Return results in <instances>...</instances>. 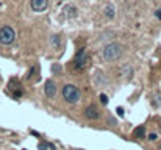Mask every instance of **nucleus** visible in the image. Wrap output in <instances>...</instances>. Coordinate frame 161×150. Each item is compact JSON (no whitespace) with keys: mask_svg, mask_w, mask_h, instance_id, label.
<instances>
[{"mask_svg":"<svg viewBox=\"0 0 161 150\" xmlns=\"http://www.w3.org/2000/svg\"><path fill=\"white\" fill-rule=\"evenodd\" d=\"M157 17H160V19H161V11H157Z\"/></svg>","mask_w":161,"mask_h":150,"instance_id":"14","label":"nucleus"},{"mask_svg":"<svg viewBox=\"0 0 161 150\" xmlns=\"http://www.w3.org/2000/svg\"><path fill=\"white\" fill-rule=\"evenodd\" d=\"M149 139H150V141H155V139H157V134H155V133H150V134H149Z\"/></svg>","mask_w":161,"mask_h":150,"instance_id":"12","label":"nucleus"},{"mask_svg":"<svg viewBox=\"0 0 161 150\" xmlns=\"http://www.w3.org/2000/svg\"><path fill=\"white\" fill-rule=\"evenodd\" d=\"M14 38H16V33L11 27H3V28H0V44L8 45L14 41Z\"/></svg>","mask_w":161,"mask_h":150,"instance_id":"4","label":"nucleus"},{"mask_svg":"<svg viewBox=\"0 0 161 150\" xmlns=\"http://www.w3.org/2000/svg\"><path fill=\"white\" fill-rule=\"evenodd\" d=\"M133 136H135V138H139V139L145 138V130H144V127H138L136 130L133 131Z\"/></svg>","mask_w":161,"mask_h":150,"instance_id":"8","label":"nucleus"},{"mask_svg":"<svg viewBox=\"0 0 161 150\" xmlns=\"http://www.w3.org/2000/svg\"><path fill=\"white\" fill-rule=\"evenodd\" d=\"M47 147H50L48 144H39V150H45Z\"/></svg>","mask_w":161,"mask_h":150,"instance_id":"13","label":"nucleus"},{"mask_svg":"<svg viewBox=\"0 0 161 150\" xmlns=\"http://www.w3.org/2000/svg\"><path fill=\"white\" fill-rule=\"evenodd\" d=\"M85 116L88 119H91V120H94V119H99V116H100V113H99V110H97L95 106H88L86 110H85Z\"/></svg>","mask_w":161,"mask_h":150,"instance_id":"7","label":"nucleus"},{"mask_svg":"<svg viewBox=\"0 0 161 150\" xmlns=\"http://www.w3.org/2000/svg\"><path fill=\"white\" fill-rule=\"evenodd\" d=\"M44 92H45L47 97H53V95L57 94V85H55V81H52V80H47L45 81Z\"/></svg>","mask_w":161,"mask_h":150,"instance_id":"6","label":"nucleus"},{"mask_svg":"<svg viewBox=\"0 0 161 150\" xmlns=\"http://www.w3.org/2000/svg\"><path fill=\"white\" fill-rule=\"evenodd\" d=\"M63 97H64V100L69 102V103H75V102H78V99H80L78 88L74 86V85H66L64 88H63Z\"/></svg>","mask_w":161,"mask_h":150,"instance_id":"2","label":"nucleus"},{"mask_svg":"<svg viewBox=\"0 0 161 150\" xmlns=\"http://www.w3.org/2000/svg\"><path fill=\"white\" fill-rule=\"evenodd\" d=\"M122 55V47L117 42H111L103 49V58L105 61H116Z\"/></svg>","mask_w":161,"mask_h":150,"instance_id":"1","label":"nucleus"},{"mask_svg":"<svg viewBox=\"0 0 161 150\" xmlns=\"http://www.w3.org/2000/svg\"><path fill=\"white\" fill-rule=\"evenodd\" d=\"M107 16H108V17H113V16H114L113 8H107Z\"/></svg>","mask_w":161,"mask_h":150,"instance_id":"10","label":"nucleus"},{"mask_svg":"<svg viewBox=\"0 0 161 150\" xmlns=\"http://www.w3.org/2000/svg\"><path fill=\"white\" fill-rule=\"evenodd\" d=\"M47 5H48V0H31V10L36 13L47 10Z\"/></svg>","mask_w":161,"mask_h":150,"instance_id":"5","label":"nucleus"},{"mask_svg":"<svg viewBox=\"0 0 161 150\" xmlns=\"http://www.w3.org/2000/svg\"><path fill=\"white\" fill-rule=\"evenodd\" d=\"M100 102H102V105H107L108 103V97L105 94H100Z\"/></svg>","mask_w":161,"mask_h":150,"instance_id":"9","label":"nucleus"},{"mask_svg":"<svg viewBox=\"0 0 161 150\" xmlns=\"http://www.w3.org/2000/svg\"><path fill=\"white\" fill-rule=\"evenodd\" d=\"M158 150H161V144H160V149H158Z\"/></svg>","mask_w":161,"mask_h":150,"instance_id":"15","label":"nucleus"},{"mask_svg":"<svg viewBox=\"0 0 161 150\" xmlns=\"http://www.w3.org/2000/svg\"><path fill=\"white\" fill-rule=\"evenodd\" d=\"M116 111H117V114H119V116H122V117H124V108H117Z\"/></svg>","mask_w":161,"mask_h":150,"instance_id":"11","label":"nucleus"},{"mask_svg":"<svg viewBox=\"0 0 161 150\" xmlns=\"http://www.w3.org/2000/svg\"><path fill=\"white\" fill-rule=\"evenodd\" d=\"M88 63H89V55H88V52H86L85 49H80L78 53L75 55L74 66H75L78 71H81V69H85V67L88 66Z\"/></svg>","mask_w":161,"mask_h":150,"instance_id":"3","label":"nucleus"}]
</instances>
